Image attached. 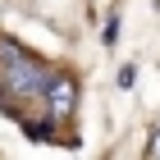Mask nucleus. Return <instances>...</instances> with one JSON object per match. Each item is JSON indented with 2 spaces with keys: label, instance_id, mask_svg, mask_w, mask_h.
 <instances>
[{
  "label": "nucleus",
  "instance_id": "nucleus-3",
  "mask_svg": "<svg viewBox=\"0 0 160 160\" xmlns=\"http://www.w3.org/2000/svg\"><path fill=\"white\" fill-rule=\"evenodd\" d=\"M28 137L32 142H55V128L50 123H28Z\"/></svg>",
  "mask_w": 160,
  "mask_h": 160
},
{
  "label": "nucleus",
  "instance_id": "nucleus-2",
  "mask_svg": "<svg viewBox=\"0 0 160 160\" xmlns=\"http://www.w3.org/2000/svg\"><path fill=\"white\" fill-rule=\"evenodd\" d=\"M41 101H46L50 119H69V114L78 110V82H73V73H50Z\"/></svg>",
  "mask_w": 160,
  "mask_h": 160
},
{
  "label": "nucleus",
  "instance_id": "nucleus-4",
  "mask_svg": "<svg viewBox=\"0 0 160 160\" xmlns=\"http://www.w3.org/2000/svg\"><path fill=\"white\" fill-rule=\"evenodd\" d=\"M147 151H151V156H160V128H156V137H151V147H147Z\"/></svg>",
  "mask_w": 160,
  "mask_h": 160
},
{
  "label": "nucleus",
  "instance_id": "nucleus-1",
  "mask_svg": "<svg viewBox=\"0 0 160 160\" xmlns=\"http://www.w3.org/2000/svg\"><path fill=\"white\" fill-rule=\"evenodd\" d=\"M0 73H5V87H9L14 96H41L50 82L46 64L37 55H28L18 46H0Z\"/></svg>",
  "mask_w": 160,
  "mask_h": 160
}]
</instances>
